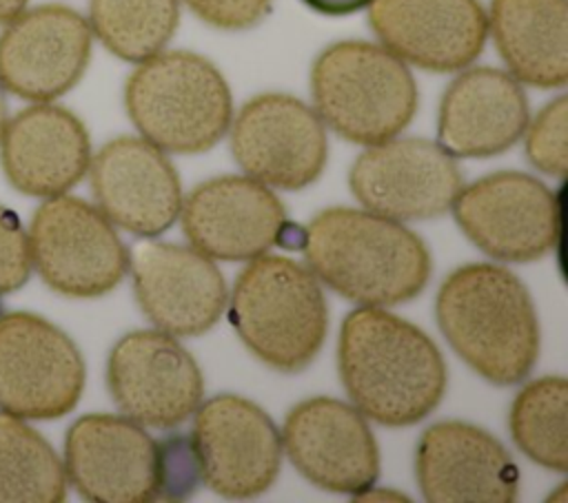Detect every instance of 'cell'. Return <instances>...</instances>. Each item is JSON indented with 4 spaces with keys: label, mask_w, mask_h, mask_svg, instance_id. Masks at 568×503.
I'll use <instances>...</instances> for the list:
<instances>
[{
    "label": "cell",
    "mask_w": 568,
    "mask_h": 503,
    "mask_svg": "<svg viewBox=\"0 0 568 503\" xmlns=\"http://www.w3.org/2000/svg\"><path fill=\"white\" fill-rule=\"evenodd\" d=\"M337 366L353 406L390 428L426 419L446 390V363L433 339L382 306L344 317Z\"/></svg>",
    "instance_id": "obj_1"
},
{
    "label": "cell",
    "mask_w": 568,
    "mask_h": 503,
    "mask_svg": "<svg viewBox=\"0 0 568 503\" xmlns=\"http://www.w3.org/2000/svg\"><path fill=\"white\" fill-rule=\"evenodd\" d=\"M302 248L311 273L359 306L410 301L430 277V255L422 237L371 211H322L306 226Z\"/></svg>",
    "instance_id": "obj_2"
},
{
    "label": "cell",
    "mask_w": 568,
    "mask_h": 503,
    "mask_svg": "<svg viewBox=\"0 0 568 503\" xmlns=\"http://www.w3.org/2000/svg\"><path fill=\"white\" fill-rule=\"evenodd\" d=\"M435 315L448 346L495 386L524 381L539 355L528 288L497 264H466L439 286Z\"/></svg>",
    "instance_id": "obj_3"
},
{
    "label": "cell",
    "mask_w": 568,
    "mask_h": 503,
    "mask_svg": "<svg viewBox=\"0 0 568 503\" xmlns=\"http://www.w3.org/2000/svg\"><path fill=\"white\" fill-rule=\"evenodd\" d=\"M64 474L95 503H146L186 496L200 479L186 437L158 443L144 425L118 414H84L64 439Z\"/></svg>",
    "instance_id": "obj_4"
},
{
    "label": "cell",
    "mask_w": 568,
    "mask_h": 503,
    "mask_svg": "<svg viewBox=\"0 0 568 503\" xmlns=\"http://www.w3.org/2000/svg\"><path fill=\"white\" fill-rule=\"evenodd\" d=\"M229 321L244 346L277 372H300L320 352L328 308L317 277L280 255L248 259L235 277Z\"/></svg>",
    "instance_id": "obj_5"
},
{
    "label": "cell",
    "mask_w": 568,
    "mask_h": 503,
    "mask_svg": "<svg viewBox=\"0 0 568 503\" xmlns=\"http://www.w3.org/2000/svg\"><path fill=\"white\" fill-rule=\"evenodd\" d=\"M129 120L164 153L213 148L233 120V95L217 66L193 51H160L124 84Z\"/></svg>",
    "instance_id": "obj_6"
},
{
    "label": "cell",
    "mask_w": 568,
    "mask_h": 503,
    "mask_svg": "<svg viewBox=\"0 0 568 503\" xmlns=\"http://www.w3.org/2000/svg\"><path fill=\"white\" fill-rule=\"evenodd\" d=\"M311 95L326 126L364 146L399 135L417 111L406 62L366 40L328 44L311 66Z\"/></svg>",
    "instance_id": "obj_7"
},
{
    "label": "cell",
    "mask_w": 568,
    "mask_h": 503,
    "mask_svg": "<svg viewBox=\"0 0 568 503\" xmlns=\"http://www.w3.org/2000/svg\"><path fill=\"white\" fill-rule=\"evenodd\" d=\"M31 266L55 292L93 299L111 292L129 270V250L109 217L93 204L47 197L29 228Z\"/></svg>",
    "instance_id": "obj_8"
},
{
    "label": "cell",
    "mask_w": 568,
    "mask_h": 503,
    "mask_svg": "<svg viewBox=\"0 0 568 503\" xmlns=\"http://www.w3.org/2000/svg\"><path fill=\"white\" fill-rule=\"evenodd\" d=\"M84 390V359L67 332L31 312L0 315V410L49 421Z\"/></svg>",
    "instance_id": "obj_9"
},
{
    "label": "cell",
    "mask_w": 568,
    "mask_h": 503,
    "mask_svg": "<svg viewBox=\"0 0 568 503\" xmlns=\"http://www.w3.org/2000/svg\"><path fill=\"white\" fill-rule=\"evenodd\" d=\"M453 215L464 235L497 261H535L559 237L561 217L555 193L537 177L501 171L459 188Z\"/></svg>",
    "instance_id": "obj_10"
},
{
    "label": "cell",
    "mask_w": 568,
    "mask_h": 503,
    "mask_svg": "<svg viewBox=\"0 0 568 503\" xmlns=\"http://www.w3.org/2000/svg\"><path fill=\"white\" fill-rule=\"evenodd\" d=\"M193 414L189 441L200 479L224 499L266 492L282 465V439L271 417L237 394H217Z\"/></svg>",
    "instance_id": "obj_11"
},
{
    "label": "cell",
    "mask_w": 568,
    "mask_h": 503,
    "mask_svg": "<svg viewBox=\"0 0 568 503\" xmlns=\"http://www.w3.org/2000/svg\"><path fill=\"white\" fill-rule=\"evenodd\" d=\"M231 153L240 168L273 188L300 191L326 164V129L315 109L288 93H260L231 120Z\"/></svg>",
    "instance_id": "obj_12"
},
{
    "label": "cell",
    "mask_w": 568,
    "mask_h": 503,
    "mask_svg": "<svg viewBox=\"0 0 568 503\" xmlns=\"http://www.w3.org/2000/svg\"><path fill=\"white\" fill-rule=\"evenodd\" d=\"M111 399L131 421L171 430L202 403L204 379L195 359L162 330H133L109 355Z\"/></svg>",
    "instance_id": "obj_13"
},
{
    "label": "cell",
    "mask_w": 568,
    "mask_h": 503,
    "mask_svg": "<svg viewBox=\"0 0 568 503\" xmlns=\"http://www.w3.org/2000/svg\"><path fill=\"white\" fill-rule=\"evenodd\" d=\"M348 184L366 211L408 222L446 213L462 188V173L437 142L395 135L357 155Z\"/></svg>",
    "instance_id": "obj_14"
},
{
    "label": "cell",
    "mask_w": 568,
    "mask_h": 503,
    "mask_svg": "<svg viewBox=\"0 0 568 503\" xmlns=\"http://www.w3.org/2000/svg\"><path fill=\"white\" fill-rule=\"evenodd\" d=\"M91 44L89 20L75 9H22L0 33V86L22 100L51 102L80 82Z\"/></svg>",
    "instance_id": "obj_15"
},
{
    "label": "cell",
    "mask_w": 568,
    "mask_h": 503,
    "mask_svg": "<svg viewBox=\"0 0 568 503\" xmlns=\"http://www.w3.org/2000/svg\"><path fill=\"white\" fill-rule=\"evenodd\" d=\"M280 439L295 470L326 492L355 496L377 481L379 450L355 406L331 397L306 399L291 408Z\"/></svg>",
    "instance_id": "obj_16"
},
{
    "label": "cell",
    "mask_w": 568,
    "mask_h": 503,
    "mask_svg": "<svg viewBox=\"0 0 568 503\" xmlns=\"http://www.w3.org/2000/svg\"><path fill=\"white\" fill-rule=\"evenodd\" d=\"M129 268L142 312L162 332L197 337L224 312L226 281L213 259L193 246L140 242Z\"/></svg>",
    "instance_id": "obj_17"
},
{
    "label": "cell",
    "mask_w": 568,
    "mask_h": 503,
    "mask_svg": "<svg viewBox=\"0 0 568 503\" xmlns=\"http://www.w3.org/2000/svg\"><path fill=\"white\" fill-rule=\"evenodd\" d=\"M191 246L211 259L248 261L286 239V211L271 186L248 175L197 184L180 208Z\"/></svg>",
    "instance_id": "obj_18"
},
{
    "label": "cell",
    "mask_w": 568,
    "mask_h": 503,
    "mask_svg": "<svg viewBox=\"0 0 568 503\" xmlns=\"http://www.w3.org/2000/svg\"><path fill=\"white\" fill-rule=\"evenodd\" d=\"M89 177L98 208L133 235L155 237L180 215V177L164 151L144 137L106 142L91 157Z\"/></svg>",
    "instance_id": "obj_19"
},
{
    "label": "cell",
    "mask_w": 568,
    "mask_h": 503,
    "mask_svg": "<svg viewBox=\"0 0 568 503\" xmlns=\"http://www.w3.org/2000/svg\"><path fill=\"white\" fill-rule=\"evenodd\" d=\"M368 24L382 47L433 73L470 66L488 35L479 0H373Z\"/></svg>",
    "instance_id": "obj_20"
},
{
    "label": "cell",
    "mask_w": 568,
    "mask_h": 503,
    "mask_svg": "<svg viewBox=\"0 0 568 503\" xmlns=\"http://www.w3.org/2000/svg\"><path fill=\"white\" fill-rule=\"evenodd\" d=\"M415 476L430 503H513L519 490L506 448L466 421H439L422 432Z\"/></svg>",
    "instance_id": "obj_21"
},
{
    "label": "cell",
    "mask_w": 568,
    "mask_h": 503,
    "mask_svg": "<svg viewBox=\"0 0 568 503\" xmlns=\"http://www.w3.org/2000/svg\"><path fill=\"white\" fill-rule=\"evenodd\" d=\"M0 164L16 191L55 197L87 175L91 140L75 113L36 102L7 120L0 135Z\"/></svg>",
    "instance_id": "obj_22"
},
{
    "label": "cell",
    "mask_w": 568,
    "mask_h": 503,
    "mask_svg": "<svg viewBox=\"0 0 568 503\" xmlns=\"http://www.w3.org/2000/svg\"><path fill=\"white\" fill-rule=\"evenodd\" d=\"M528 120L521 82L501 69L466 66L442 95L437 144L453 157H493L524 135Z\"/></svg>",
    "instance_id": "obj_23"
},
{
    "label": "cell",
    "mask_w": 568,
    "mask_h": 503,
    "mask_svg": "<svg viewBox=\"0 0 568 503\" xmlns=\"http://www.w3.org/2000/svg\"><path fill=\"white\" fill-rule=\"evenodd\" d=\"M488 31L508 73L535 89L568 82V2L490 0Z\"/></svg>",
    "instance_id": "obj_24"
},
{
    "label": "cell",
    "mask_w": 568,
    "mask_h": 503,
    "mask_svg": "<svg viewBox=\"0 0 568 503\" xmlns=\"http://www.w3.org/2000/svg\"><path fill=\"white\" fill-rule=\"evenodd\" d=\"M67 474L55 450L24 419L0 410V503H60Z\"/></svg>",
    "instance_id": "obj_25"
},
{
    "label": "cell",
    "mask_w": 568,
    "mask_h": 503,
    "mask_svg": "<svg viewBox=\"0 0 568 503\" xmlns=\"http://www.w3.org/2000/svg\"><path fill=\"white\" fill-rule=\"evenodd\" d=\"M178 24L180 0H89L91 33L126 62L164 51Z\"/></svg>",
    "instance_id": "obj_26"
},
{
    "label": "cell",
    "mask_w": 568,
    "mask_h": 503,
    "mask_svg": "<svg viewBox=\"0 0 568 503\" xmlns=\"http://www.w3.org/2000/svg\"><path fill=\"white\" fill-rule=\"evenodd\" d=\"M510 434L535 463L566 472L568 468V381L541 377L526 383L510 406Z\"/></svg>",
    "instance_id": "obj_27"
},
{
    "label": "cell",
    "mask_w": 568,
    "mask_h": 503,
    "mask_svg": "<svg viewBox=\"0 0 568 503\" xmlns=\"http://www.w3.org/2000/svg\"><path fill=\"white\" fill-rule=\"evenodd\" d=\"M528 162L546 175L564 177L568 171V97L548 102L535 120L526 124Z\"/></svg>",
    "instance_id": "obj_28"
},
{
    "label": "cell",
    "mask_w": 568,
    "mask_h": 503,
    "mask_svg": "<svg viewBox=\"0 0 568 503\" xmlns=\"http://www.w3.org/2000/svg\"><path fill=\"white\" fill-rule=\"evenodd\" d=\"M31 275L29 237L20 217L0 206V295L13 292L27 284Z\"/></svg>",
    "instance_id": "obj_29"
},
{
    "label": "cell",
    "mask_w": 568,
    "mask_h": 503,
    "mask_svg": "<svg viewBox=\"0 0 568 503\" xmlns=\"http://www.w3.org/2000/svg\"><path fill=\"white\" fill-rule=\"evenodd\" d=\"M202 22L222 31L255 27L271 7V0H182Z\"/></svg>",
    "instance_id": "obj_30"
},
{
    "label": "cell",
    "mask_w": 568,
    "mask_h": 503,
    "mask_svg": "<svg viewBox=\"0 0 568 503\" xmlns=\"http://www.w3.org/2000/svg\"><path fill=\"white\" fill-rule=\"evenodd\" d=\"M302 2L315 13H322L328 18H342V16H351L366 9L373 0H302Z\"/></svg>",
    "instance_id": "obj_31"
},
{
    "label": "cell",
    "mask_w": 568,
    "mask_h": 503,
    "mask_svg": "<svg viewBox=\"0 0 568 503\" xmlns=\"http://www.w3.org/2000/svg\"><path fill=\"white\" fill-rule=\"evenodd\" d=\"M357 501H408V496L397 494L395 490H375L373 485L366 487L364 492L355 494Z\"/></svg>",
    "instance_id": "obj_32"
},
{
    "label": "cell",
    "mask_w": 568,
    "mask_h": 503,
    "mask_svg": "<svg viewBox=\"0 0 568 503\" xmlns=\"http://www.w3.org/2000/svg\"><path fill=\"white\" fill-rule=\"evenodd\" d=\"M27 7V0H0V24L16 18Z\"/></svg>",
    "instance_id": "obj_33"
},
{
    "label": "cell",
    "mask_w": 568,
    "mask_h": 503,
    "mask_svg": "<svg viewBox=\"0 0 568 503\" xmlns=\"http://www.w3.org/2000/svg\"><path fill=\"white\" fill-rule=\"evenodd\" d=\"M9 115H7V100H4V89L0 86V135H2V129L7 124Z\"/></svg>",
    "instance_id": "obj_34"
}]
</instances>
